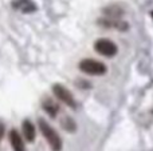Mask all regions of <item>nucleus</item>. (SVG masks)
<instances>
[{"instance_id":"obj_1","label":"nucleus","mask_w":153,"mask_h":151,"mask_svg":"<svg viewBox=\"0 0 153 151\" xmlns=\"http://www.w3.org/2000/svg\"><path fill=\"white\" fill-rule=\"evenodd\" d=\"M38 125H39L40 133H42V135L45 136L46 142H47L48 146L51 147V150L53 151H61L62 139H61V136H59V134L55 131V128H53L46 120H43V119H39Z\"/></svg>"},{"instance_id":"obj_2","label":"nucleus","mask_w":153,"mask_h":151,"mask_svg":"<svg viewBox=\"0 0 153 151\" xmlns=\"http://www.w3.org/2000/svg\"><path fill=\"white\" fill-rule=\"evenodd\" d=\"M78 68L81 70L83 74L95 75V76H98V75H103L106 71H108V68H106V66L103 63L95 60V59H90V58L83 59V60L79 62Z\"/></svg>"},{"instance_id":"obj_3","label":"nucleus","mask_w":153,"mask_h":151,"mask_svg":"<svg viewBox=\"0 0 153 151\" xmlns=\"http://www.w3.org/2000/svg\"><path fill=\"white\" fill-rule=\"evenodd\" d=\"M94 50L95 52H98L100 55L106 56V58H111L118 52V47L116 45V43L111 42L110 39H98L94 43Z\"/></svg>"},{"instance_id":"obj_4","label":"nucleus","mask_w":153,"mask_h":151,"mask_svg":"<svg viewBox=\"0 0 153 151\" xmlns=\"http://www.w3.org/2000/svg\"><path fill=\"white\" fill-rule=\"evenodd\" d=\"M53 92H54V95H55L61 102H63L65 104H67V106L75 108L76 103H75L74 96H73V94L70 92V91L67 90L65 86H62V84H54L53 86Z\"/></svg>"},{"instance_id":"obj_5","label":"nucleus","mask_w":153,"mask_h":151,"mask_svg":"<svg viewBox=\"0 0 153 151\" xmlns=\"http://www.w3.org/2000/svg\"><path fill=\"white\" fill-rule=\"evenodd\" d=\"M10 143H11V146H12L13 151H26L23 139H22L20 134H19L16 130L10 131Z\"/></svg>"},{"instance_id":"obj_6","label":"nucleus","mask_w":153,"mask_h":151,"mask_svg":"<svg viewBox=\"0 0 153 151\" xmlns=\"http://www.w3.org/2000/svg\"><path fill=\"white\" fill-rule=\"evenodd\" d=\"M22 127H23L24 138H26L28 142H34L36 131H35V126L32 125V122H30V120H24V122H23V126H22Z\"/></svg>"},{"instance_id":"obj_7","label":"nucleus","mask_w":153,"mask_h":151,"mask_svg":"<svg viewBox=\"0 0 153 151\" xmlns=\"http://www.w3.org/2000/svg\"><path fill=\"white\" fill-rule=\"evenodd\" d=\"M13 5H15L16 8H19V10L24 11V12H27V11H30V10H34V4H32L30 0H18V1L13 3Z\"/></svg>"},{"instance_id":"obj_8","label":"nucleus","mask_w":153,"mask_h":151,"mask_svg":"<svg viewBox=\"0 0 153 151\" xmlns=\"http://www.w3.org/2000/svg\"><path fill=\"white\" fill-rule=\"evenodd\" d=\"M43 108H45V111L48 112L51 117H55L56 112H58V106L51 100H46L45 103H43Z\"/></svg>"},{"instance_id":"obj_9","label":"nucleus","mask_w":153,"mask_h":151,"mask_svg":"<svg viewBox=\"0 0 153 151\" xmlns=\"http://www.w3.org/2000/svg\"><path fill=\"white\" fill-rule=\"evenodd\" d=\"M3 135H4V125L0 122V139L3 138Z\"/></svg>"}]
</instances>
